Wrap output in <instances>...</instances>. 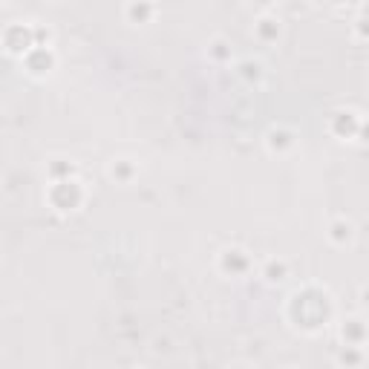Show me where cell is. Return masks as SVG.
<instances>
[{
	"label": "cell",
	"instance_id": "16",
	"mask_svg": "<svg viewBox=\"0 0 369 369\" xmlns=\"http://www.w3.org/2000/svg\"><path fill=\"white\" fill-rule=\"evenodd\" d=\"M49 176H52V182L69 179V176H76V165L66 162V159H55V162L49 165Z\"/></svg>",
	"mask_w": 369,
	"mask_h": 369
},
{
	"label": "cell",
	"instance_id": "19",
	"mask_svg": "<svg viewBox=\"0 0 369 369\" xmlns=\"http://www.w3.org/2000/svg\"><path fill=\"white\" fill-rule=\"evenodd\" d=\"M61 4H66V0H61Z\"/></svg>",
	"mask_w": 369,
	"mask_h": 369
},
{
	"label": "cell",
	"instance_id": "18",
	"mask_svg": "<svg viewBox=\"0 0 369 369\" xmlns=\"http://www.w3.org/2000/svg\"><path fill=\"white\" fill-rule=\"evenodd\" d=\"M352 4H360V0H352Z\"/></svg>",
	"mask_w": 369,
	"mask_h": 369
},
{
	"label": "cell",
	"instance_id": "3",
	"mask_svg": "<svg viewBox=\"0 0 369 369\" xmlns=\"http://www.w3.org/2000/svg\"><path fill=\"white\" fill-rule=\"evenodd\" d=\"M329 127H332V133H335L338 138L363 136V118H360V113H352V110H338V113H332Z\"/></svg>",
	"mask_w": 369,
	"mask_h": 369
},
{
	"label": "cell",
	"instance_id": "11",
	"mask_svg": "<svg viewBox=\"0 0 369 369\" xmlns=\"http://www.w3.org/2000/svg\"><path fill=\"white\" fill-rule=\"evenodd\" d=\"M254 32H257V38H260L263 44H274V41L280 38L283 26H280V21H277V18H271V15H263V18L254 24Z\"/></svg>",
	"mask_w": 369,
	"mask_h": 369
},
{
	"label": "cell",
	"instance_id": "15",
	"mask_svg": "<svg viewBox=\"0 0 369 369\" xmlns=\"http://www.w3.org/2000/svg\"><path fill=\"white\" fill-rule=\"evenodd\" d=\"M110 176L127 185V182L136 176V165H133L130 159H116V162H113V168H110Z\"/></svg>",
	"mask_w": 369,
	"mask_h": 369
},
{
	"label": "cell",
	"instance_id": "1",
	"mask_svg": "<svg viewBox=\"0 0 369 369\" xmlns=\"http://www.w3.org/2000/svg\"><path fill=\"white\" fill-rule=\"evenodd\" d=\"M291 309H298V315H291V318L300 329L318 332L326 326V320L332 315V300L320 288H303V291L291 294Z\"/></svg>",
	"mask_w": 369,
	"mask_h": 369
},
{
	"label": "cell",
	"instance_id": "6",
	"mask_svg": "<svg viewBox=\"0 0 369 369\" xmlns=\"http://www.w3.org/2000/svg\"><path fill=\"white\" fill-rule=\"evenodd\" d=\"M24 64L32 76H49L55 69V52H52V46H32L24 55Z\"/></svg>",
	"mask_w": 369,
	"mask_h": 369
},
{
	"label": "cell",
	"instance_id": "10",
	"mask_svg": "<svg viewBox=\"0 0 369 369\" xmlns=\"http://www.w3.org/2000/svg\"><path fill=\"white\" fill-rule=\"evenodd\" d=\"M288 260H283V257H268L263 266H260V277L266 280V283H271V285H280L285 277H288Z\"/></svg>",
	"mask_w": 369,
	"mask_h": 369
},
{
	"label": "cell",
	"instance_id": "9",
	"mask_svg": "<svg viewBox=\"0 0 369 369\" xmlns=\"http://www.w3.org/2000/svg\"><path fill=\"white\" fill-rule=\"evenodd\" d=\"M153 15H156V6L151 4V0H130V4L124 6V18H127V24H133V26L151 24Z\"/></svg>",
	"mask_w": 369,
	"mask_h": 369
},
{
	"label": "cell",
	"instance_id": "5",
	"mask_svg": "<svg viewBox=\"0 0 369 369\" xmlns=\"http://www.w3.org/2000/svg\"><path fill=\"white\" fill-rule=\"evenodd\" d=\"M248 268H251V257L243 248H226L219 254V271L226 277H243L248 274Z\"/></svg>",
	"mask_w": 369,
	"mask_h": 369
},
{
	"label": "cell",
	"instance_id": "8",
	"mask_svg": "<svg viewBox=\"0 0 369 369\" xmlns=\"http://www.w3.org/2000/svg\"><path fill=\"white\" fill-rule=\"evenodd\" d=\"M326 237H329V243L335 248H349L355 243V226L349 223L346 216H338V219H332V223H329Z\"/></svg>",
	"mask_w": 369,
	"mask_h": 369
},
{
	"label": "cell",
	"instance_id": "12",
	"mask_svg": "<svg viewBox=\"0 0 369 369\" xmlns=\"http://www.w3.org/2000/svg\"><path fill=\"white\" fill-rule=\"evenodd\" d=\"M343 340H346V346H363V340H366V326H363L360 318L346 320V326H343Z\"/></svg>",
	"mask_w": 369,
	"mask_h": 369
},
{
	"label": "cell",
	"instance_id": "7",
	"mask_svg": "<svg viewBox=\"0 0 369 369\" xmlns=\"http://www.w3.org/2000/svg\"><path fill=\"white\" fill-rule=\"evenodd\" d=\"M294 144H298V136H294L288 127H271L266 133V147H268V153H274V156L291 153Z\"/></svg>",
	"mask_w": 369,
	"mask_h": 369
},
{
	"label": "cell",
	"instance_id": "2",
	"mask_svg": "<svg viewBox=\"0 0 369 369\" xmlns=\"http://www.w3.org/2000/svg\"><path fill=\"white\" fill-rule=\"evenodd\" d=\"M46 199H49V205H52L55 211L69 213V211H79V208L84 205V188H81V182H79L76 176L58 179V182H52Z\"/></svg>",
	"mask_w": 369,
	"mask_h": 369
},
{
	"label": "cell",
	"instance_id": "14",
	"mask_svg": "<svg viewBox=\"0 0 369 369\" xmlns=\"http://www.w3.org/2000/svg\"><path fill=\"white\" fill-rule=\"evenodd\" d=\"M240 79L246 84H260L263 81V64L260 61H240Z\"/></svg>",
	"mask_w": 369,
	"mask_h": 369
},
{
	"label": "cell",
	"instance_id": "17",
	"mask_svg": "<svg viewBox=\"0 0 369 369\" xmlns=\"http://www.w3.org/2000/svg\"><path fill=\"white\" fill-rule=\"evenodd\" d=\"M358 41H366V21H358Z\"/></svg>",
	"mask_w": 369,
	"mask_h": 369
},
{
	"label": "cell",
	"instance_id": "4",
	"mask_svg": "<svg viewBox=\"0 0 369 369\" xmlns=\"http://www.w3.org/2000/svg\"><path fill=\"white\" fill-rule=\"evenodd\" d=\"M4 44H6V49H9L12 55L24 58V55L35 46V29H32V26H24V24H15V26L6 29Z\"/></svg>",
	"mask_w": 369,
	"mask_h": 369
},
{
	"label": "cell",
	"instance_id": "13",
	"mask_svg": "<svg viewBox=\"0 0 369 369\" xmlns=\"http://www.w3.org/2000/svg\"><path fill=\"white\" fill-rule=\"evenodd\" d=\"M208 58L213 64H231V44L226 38H213L208 44Z\"/></svg>",
	"mask_w": 369,
	"mask_h": 369
}]
</instances>
